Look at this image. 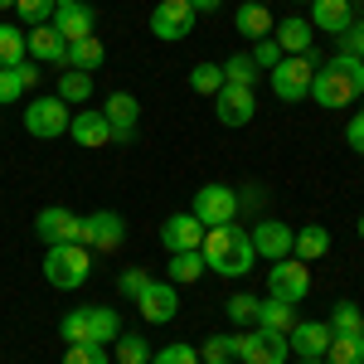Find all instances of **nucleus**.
Segmentation results:
<instances>
[{"label": "nucleus", "instance_id": "nucleus-27", "mask_svg": "<svg viewBox=\"0 0 364 364\" xmlns=\"http://www.w3.org/2000/svg\"><path fill=\"white\" fill-rule=\"evenodd\" d=\"M87 336H92V345H112V340L122 336L117 311L112 306H87Z\"/></svg>", "mask_w": 364, "mask_h": 364}, {"label": "nucleus", "instance_id": "nucleus-35", "mask_svg": "<svg viewBox=\"0 0 364 364\" xmlns=\"http://www.w3.org/2000/svg\"><path fill=\"white\" fill-rule=\"evenodd\" d=\"M190 87H195L199 97H214V92L224 87V68H219V63H195V68H190Z\"/></svg>", "mask_w": 364, "mask_h": 364}, {"label": "nucleus", "instance_id": "nucleus-10", "mask_svg": "<svg viewBox=\"0 0 364 364\" xmlns=\"http://www.w3.org/2000/svg\"><path fill=\"white\" fill-rule=\"evenodd\" d=\"M34 233H39V243H44V248H58V243H78V238H83V219H78L73 209H63V204H49V209H39V219H34Z\"/></svg>", "mask_w": 364, "mask_h": 364}, {"label": "nucleus", "instance_id": "nucleus-51", "mask_svg": "<svg viewBox=\"0 0 364 364\" xmlns=\"http://www.w3.org/2000/svg\"><path fill=\"white\" fill-rule=\"evenodd\" d=\"M360 238H364V214H360Z\"/></svg>", "mask_w": 364, "mask_h": 364}, {"label": "nucleus", "instance_id": "nucleus-36", "mask_svg": "<svg viewBox=\"0 0 364 364\" xmlns=\"http://www.w3.org/2000/svg\"><path fill=\"white\" fill-rule=\"evenodd\" d=\"M233 336H209L199 345V364H233Z\"/></svg>", "mask_w": 364, "mask_h": 364}, {"label": "nucleus", "instance_id": "nucleus-32", "mask_svg": "<svg viewBox=\"0 0 364 364\" xmlns=\"http://www.w3.org/2000/svg\"><path fill=\"white\" fill-rule=\"evenodd\" d=\"M331 331L336 336H364V311H360V301H336L331 306Z\"/></svg>", "mask_w": 364, "mask_h": 364}, {"label": "nucleus", "instance_id": "nucleus-43", "mask_svg": "<svg viewBox=\"0 0 364 364\" xmlns=\"http://www.w3.org/2000/svg\"><path fill=\"white\" fill-rule=\"evenodd\" d=\"M63 364H112V355H107V345H68Z\"/></svg>", "mask_w": 364, "mask_h": 364}, {"label": "nucleus", "instance_id": "nucleus-17", "mask_svg": "<svg viewBox=\"0 0 364 364\" xmlns=\"http://www.w3.org/2000/svg\"><path fill=\"white\" fill-rule=\"evenodd\" d=\"M102 117L112 122V141H117V146H132V141H136L141 102L132 97V92H112V97H107V107H102Z\"/></svg>", "mask_w": 364, "mask_h": 364}, {"label": "nucleus", "instance_id": "nucleus-20", "mask_svg": "<svg viewBox=\"0 0 364 364\" xmlns=\"http://www.w3.org/2000/svg\"><path fill=\"white\" fill-rule=\"evenodd\" d=\"M68 136H73V146H87V151L112 146V122L97 112V107H78V117L68 122Z\"/></svg>", "mask_w": 364, "mask_h": 364}, {"label": "nucleus", "instance_id": "nucleus-2", "mask_svg": "<svg viewBox=\"0 0 364 364\" xmlns=\"http://www.w3.org/2000/svg\"><path fill=\"white\" fill-rule=\"evenodd\" d=\"M87 277H92V252H87L83 243L44 248V282H49V287H58V291H78Z\"/></svg>", "mask_w": 364, "mask_h": 364}, {"label": "nucleus", "instance_id": "nucleus-55", "mask_svg": "<svg viewBox=\"0 0 364 364\" xmlns=\"http://www.w3.org/2000/svg\"><path fill=\"white\" fill-rule=\"evenodd\" d=\"M360 5H364V0H360Z\"/></svg>", "mask_w": 364, "mask_h": 364}, {"label": "nucleus", "instance_id": "nucleus-3", "mask_svg": "<svg viewBox=\"0 0 364 364\" xmlns=\"http://www.w3.org/2000/svg\"><path fill=\"white\" fill-rule=\"evenodd\" d=\"M316 68H326L321 54H287L277 68H272V97H277V102H301V97H311Z\"/></svg>", "mask_w": 364, "mask_h": 364}, {"label": "nucleus", "instance_id": "nucleus-23", "mask_svg": "<svg viewBox=\"0 0 364 364\" xmlns=\"http://www.w3.org/2000/svg\"><path fill=\"white\" fill-rule=\"evenodd\" d=\"M311 20H301V15H287V20H277V29H272V39L282 44V54H311Z\"/></svg>", "mask_w": 364, "mask_h": 364}, {"label": "nucleus", "instance_id": "nucleus-6", "mask_svg": "<svg viewBox=\"0 0 364 364\" xmlns=\"http://www.w3.org/2000/svg\"><path fill=\"white\" fill-rule=\"evenodd\" d=\"M267 296L301 306V301L311 296V262H301V257H282V262H272V272H267Z\"/></svg>", "mask_w": 364, "mask_h": 364}, {"label": "nucleus", "instance_id": "nucleus-1", "mask_svg": "<svg viewBox=\"0 0 364 364\" xmlns=\"http://www.w3.org/2000/svg\"><path fill=\"white\" fill-rule=\"evenodd\" d=\"M199 252H204V267L209 272H219V277H248L252 262H257V252H252V238L243 233L238 224H219V228H204V243H199Z\"/></svg>", "mask_w": 364, "mask_h": 364}, {"label": "nucleus", "instance_id": "nucleus-26", "mask_svg": "<svg viewBox=\"0 0 364 364\" xmlns=\"http://www.w3.org/2000/svg\"><path fill=\"white\" fill-rule=\"evenodd\" d=\"M102 58H107L102 39H97V34H87V39H73V44H68V58H63V68L92 73V68H102Z\"/></svg>", "mask_w": 364, "mask_h": 364}, {"label": "nucleus", "instance_id": "nucleus-48", "mask_svg": "<svg viewBox=\"0 0 364 364\" xmlns=\"http://www.w3.org/2000/svg\"><path fill=\"white\" fill-rule=\"evenodd\" d=\"M195 5V15H214V10H224V0H190Z\"/></svg>", "mask_w": 364, "mask_h": 364}, {"label": "nucleus", "instance_id": "nucleus-18", "mask_svg": "<svg viewBox=\"0 0 364 364\" xmlns=\"http://www.w3.org/2000/svg\"><path fill=\"white\" fill-rule=\"evenodd\" d=\"M25 49H29L34 63L63 68V58H68V39H63L54 25H34V29H25Z\"/></svg>", "mask_w": 364, "mask_h": 364}, {"label": "nucleus", "instance_id": "nucleus-21", "mask_svg": "<svg viewBox=\"0 0 364 364\" xmlns=\"http://www.w3.org/2000/svg\"><path fill=\"white\" fill-rule=\"evenodd\" d=\"M355 20H360L355 0H311V29H321V34H336L340 39Z\"/></svg>", "mask_w": 364, "mask_h": 364}, {"label": "nucleus", "instance_id": "nucleus-52", "mask_svg": "<svg viewBox=\"0 0 364 364\" xmlns=\"http://www.w3.org/2000/svg\"><path fill=\"white\" fill-rule=\"evenodd\" d=\"M296 5H311V0H296Z\"/></svg>", "mask_w": 364, "mask_h": 364}, {"label": "nucleus", "instance_id": "nucleus-5", "mask_svg": "<svg viewBox=\"0 0 364 364\" xmlns=\"http://www.w3.org/2000/svg\"><path fill=\"white\" fill-rule=\"evenodd\" d=\"M233 355H238V364H287L291 345L277 331H238L233 336Z\"/></svg>", "mask_w": 364, "mask_h": 364}, {"label": "nucleus", "instance_id": "nucleus-33", "mask_svg": "<svg viewBox=\"0 0 364 364\" xmlns=\"http://www.w3.org/2000/svg\"><path fill=\"white\" fill-rule=\"evenodd\" d=\"M326 364H364V336H336L326 350Z\"/></svg>", "mask_w": 364, "mask_h": 364}, {"label": "nucleus", "instance_id": "nucleus-11", "mask_svg": "<svg viewBox=\"0 0 364 364\" xmlns=\"http://www.w3.org/2000/svg\"><path fill=\"white\" fill-rule=\"evenodd\" d=\"M214 117H219V127H248L257 117V92L238 87V83H224L214 92Z\"/></svg>", "mask_w": 364, "mask_h": 364}, {"label": "nucleus", "instance_id": "nucleus-44", "mask_svg": "<svg viewBox=\"0 0 364 364\" xmlns=\"http://www.w3.org/2000/svg\"><path fill=\"white\" fill-rule=\"evenodd\" d=\"M156 364H199V350H195V345H180V340H175V345H166V350L156 355Z\"/></svg>", "mask_w": 364, "mask_h": 364}, {"label": "nucleus", "instance_id": "nucleus-31", "mask_svg": "<svg viewBox=\"0 0 364 364\" xmlns=\"http://www.w3.org/2000/svg\"><path fill=\"white\" fill-rule=\"evenodd\" d=\"M107 350H117V364H151V340L136 331H122Z\"/></svg>", "mask_w": 364, "mask_h": 364}, {"label": "nucleus", "instance_id": "nucleus-9", "mask_svg": "<svg viewBox=\"0 0 364 364\" xmlns=\"http://www.w3.org/2000/svg\"><path fill=\"white\" fill-rule=\"evenodd\" d=\"M190 29H195V5H190V0H161V5L151 10V34H156L161 44H180Z\"/></svg>", "mask_w": 364, "mask_h": 364}, {"label": "nucleus", "instance_id": "nucleus-14", "mask_svg": "<svg viewBox=\"0 0 364 364\" xmlns=\"http://www.w3.org/2000/svg\"><path fill=\"white\" fill-rule=\"evenodd\" d=\"M248 238H252V252H257V257L282 262V257H291V238H296V228L282 224V219H257Z\"/></svg>", "mask_w": 364, "mask_h": 364}, {"label": "nucleus", "instance_id": "nucleus-46", "mask_svg": "<svg viewBox=\"0 0 364 364\" xmlns=\"http://www.w3.org/2000/svg\"><path fill=\"white\" fill-rule=\"evenodd\" d=\"M331 68H336V73H345V78H355V83L364 87V58H355V54H336V58H331Z\"/></svg>", "mask_w": 364, "mask_h": 364}, {"label": "nucleus", "instance_id": "nucleus-41", "mask_svg": "<svg viewBox=\"0 0 364 364\" xmlns=\"http://www.w3.org/2000/svg\"><path fill=\"white\" fill-rule=\"evenodd\" d=\"M282 44L277 39H272V34H267V39H257V44H252V63H257V68H262V73H272V68H277L282 63Z\"/></svg>", "mask_w": 364, "mask_h": 364}, {"label": "nucleus", "instance_id": "nucleus-15", "mask_svg": "<svg viewBox=\"0 0 364 364\" xmlns=\"http://www.w3.org/2000/svg\"><path fill=\"white\" fill-rule=\"evenodd\" d=\"M49 25L73 44V39L97 34V15H92V5H83V0H54V20H49Z\"/></svg>", "mask_w": 364, "mask_h": 364}, {"label": "nucleus", "instance_id": "nucleus-42", "mask_svg": "<svg viewBox=\"0 0 364 364\" xmlns=\"http://www.w3.org/2000/svg\"><path fill=\"white\" fill-rule=\"evenodd\" d=\"M29 87L20 78V68H0V107H10V102H20Z\"/></svg>", "mask_w": 364, "mask_h": 364}, {"label": "nucleus", "instance_id": "nucleus-38", "mask_svg": "<svg viewBox=\"0 0 364 364\" xmlns=\"http://www.w3.org/2000/svg\"><path fill=\"white\" fill-rule=\"evenodd\" d=\"M58 336L68 340V345H92V336H87V306L83 311H68V316L58 321Z\"/></svg>", "mask_w": 364, "mask_h": 364}, {"label": "nucleus", "instance_id": "nucleus-47", "mask_svg": "<svg viewBox=\"0 0 364 364\" xmlns=\"http://www.w3.org/2000/svg\"><path fill=\"white\" fill-rule=\"evenodd\" d=\"M345 141H350V151H355V156H364V112L350 117V127H345Z\"/></svg>", "mask_w": 364, "mask_h": 364}, {"label": "nucleus", "instance_id": "nucleus-53", "mask_svg": "<svg viewBox=\"0 0 364 364\" xmlns=\"http://www.w3.org/2000/svg\"><path fill=\"white\" fill-rule=\"evenodd\" d=\"M257 5H267V0H257Z\"/></svg>", "mask_w": 364, "mask_h": 364}, {"label": "nucleus", "instance_id": "nucleus-12", "mask_svg": "<svg viewBox=\"0 0 364 364\" xmlns=\"http://www.w3.org/2000/svg\"><path fill=\"white\" fill-rule=\"evenodd\" d=\"M355 97H360V83H355V78L336 73L331 63L316 68V78H311V102H316V107H350Z\"/></svg>", "mask_w": 364, "mask_h": 364}, {"label": "nucleus", "instance_id": "nucleus-25", "mask_svg": "<svg viewBox=\"0 0 364 364\" xmlns=\"http://www.w3.org/2000/svg\"><path fill=\"white\" fill-rule=\"evenodd\" d=\"M301 316H296V306L291 301H277V296H267V301H257V331H277V336H287L291 326H296Z\"/></svg>", "mask_w": 364, "mask_h": 364}, {"label": "nucleus", "instance_id": "nucleus-7", "mask_svg": "<svg viewBox=\"0 0 364 364\" xmlns=\"http://www.w3.org/2000/svg\"><path fill=\"white\" fill-rule=\"evenodd\" d=\"M190 214H195L204 228L233 224V219H238V190H233V185H199Z\"/></svg>", "mask_w": 364, "mask_h": 364}, {"label": "nucleus", "instance_id": "nucleus-45", "mask_svg": "<svg viewBox=\"0 0 364 364\" xmlns=\"http://www.w3.org/2000/svg\"><path fill=\"white\" fill-rule=\"evenodd\" d=\"M340 54H355V58H364V15L355 20V25L340 34Z\"/></svg>", "mask_w": 364, "mask_h": 364}, {"label": "nucleus", "instance_id": "nucleus-24", "mask_svg": "<svg viewBox=\"0 0 364 364\" xmlns=\"http://www.w3.org/2000/svg\"><path fill=\"white\" fill-rule=\"evenodd\" d=\"M326 252H331V228H326V224L296 228V238H291V257H301V262H321Z\"/></svg>", "mask_w": 364, "mask_h": 364}, {"label": "nucleus", "instance_id": "nucleus-40", "mask_svg": "<svg viewBox=\"0 0 364 364\" xmlns=\"http://www.w3.org/2000/svg\"><path fill=\"white\" fill-rule=\"evenodd\" d=\"M146 287H151V272H146V267H127V272L117 277V296H122V301H136Z\"/></svg>", "mask_w": 364, "mask_h": 364}, {"label": "nucleus", "instance_id": "nucleus-13", "mask_svg": "<svg viewBox=\"0 0 364 364\" xmlns=\"http://www.w3.org/2000/svg\"><path fill=\"white\" fill-rule=\"evenodd\" d=\"M331 340H336L331 321H296V326L287 331V345H291L296 360H326Z\"/></svg>", "mask_w": 364, "mask_h": 364}, {"label": "nucleus", "instance_id": "nucleus-29", "mask_svg": "<svg viewBox=\"0 0 364 364\" xmlns=\"http://www.w3.org/2000/svg\"><path fill=\"white\" fill-rule=\"evenodd\" d=\"M29 49H25V25H5L0 20V68H15L25 63Z\"/></svg>", "mask_w": 364, "mask_h": 364}, {"label": "nucleus", "instance_id": "nucleus-49", "mask_svg": "<svg viewBox=\"0 0 364 364\" xmlns=\"http://www.w3.org/2000/svg\"><path fill=\"white\" fill-rule=\"evenodd\" d=\"M0 10H15V0H0Z\"/></svg>", "mask_w": 364, "mask_h": 364}, {"label": "nucleus", "instance_id": "nucleus-4", "mask_svg": "<svg viewBox=\"0 0 364 364\" xmlns=\"http://www.w3.org/2000/svg\"><path fill=\"white\" fill-rule=\"evenodd\" d=\"M68 122H73V112H68V102L58 97V92H49V97H34L25 107V132L39 141H58L68 136Z\"/></svg>", "mask_w": 364, "mask_h": 364}, {"label": "nucleus", "instance_id": "nucleus-8", "mask_svg": "<svg viewBox=\"0 0 364 364\" xmlns=\"http://www.w3.org/2000/svg\"><path fill=\"white\" fill-rule=\"evenodd\" d=\"M87 252H117L127 243V219L112 214V209H97V214H83V238H78Z\"/></svg>", "mask_w": 364, "mask_h": 364}, {"label": "nucleus", "instance_id": "nucleus-30", "mask_svg": "<svg viewBox=\"0 0 364 364\" xmlns=\"http://www.w3.org/2000/svg\"><path fill=\"white\" fill-rule=\"evenodd\" d=\"M204 272H209V267H204V252H170V282H175V287H190V282H199L204 277Z\"/></svg>", "mask_w": 364, "mask_h": 364}, {"label": "nucleus", "instance_id": "nucleus-19", "mask_svg": "<svg viewBox=\"0 0 364 364\" xmlns=\"http://www.w3.org/2000/svg\"><path fill=\"white\" fill-rule=\"evenodd\" d=\"M199 243H204V224L195 214H170L161 224V248L166 252H195Z\"/></svg>", "mask_w": 364, "mask_h": 364}, {"label": "nucleus", "instance_id": "nucleus-34", "mask_svg": "<svg viewBox=\"0 0 364 364\" xmlns=\"http://www.w3.org/2000/svg\"><path fill=\"white\" fill-rule=\"evenodd\" d=\"M219 68H224V83H238V87H252L257 73H262V68L252 63V54H233V58H224Z\"/></svg>", "mask_w": 364, "mask_h": 364}, {"label": "nucleus", "instance_id": "nucleus-28", "mask_svg": "<svg viewBox=\"0 0 364 364\" xmlns=\"http://www.w3.org/2000/svg\"><path fill=\"white\" fill-rule=\"evenodd\" d=\"M58 97H63L68 107H83L87 97H92V73H78V68H63V73H58Z\"/></svg>", "mask_w": 364, "mask_h": 364}, {"label": "nucleus", "instance_id": "nucleus-37", "mask_svg": "<svg viewBox=\"0 0 364 364\" xmlns=\"http://www.w3.org/2000/svg\"><path fill=\"white\" fill-rule=\"evenodd\" d=\"M257 301H262V296H248V291L228 296V301H224L228 321H233V326H252V321H257Z\"/></svg>", "mask_w": 364, "mask_h": 364}, {"label": "nucleus", "instance_id": "nucleus-22", "mask_svg": "<svg viewBox=\"0 0 364 364\" xmlns=\"http://www.w3.org/2000/svg\"><path fill=\"white\" fill-rule=\"evenodd\" d=\"M233 29H238V34H243V39H252V44H257V39H267V34H272V10H267V5H257V0H243V5H238V10H233Z\"/></svg>", "mask_w": 364, "mask_h": 364}, {"label": "nucleus", "instance_id": "nucleus-54", "mask_svg": "<svg viewBox=\"0 0 364 364\" xmlns=\"http://www.w3.org/2000/svg\"><path fill=\"white\" fill-rule=\"evenodd\" d=\"M360 97H364V87H360Z\"/></svg>", "mask_w": 364, "mask_h": 364}, {"label": "nucleus", "instance_id": "nucleus-16", "mask_svg": "<svg viewBox=\"0 0 364 364\" xmlns=\"http://www.w3.org/2000/svg\"><path fill=\"white\" fill-rule=\"evenodd\" d=\"M141 316L151 321V326H166V321H175L180 316V291H175V282H156L151 277V287L136 296Z\"/></svg>", "mask_w": 364, "mask_h": 364}, {"label": "nucleus", "instance_id": "nucleus-50", "mask_svg": "<svg viewBox=\"0 0 364 364\" xmlns=\"http://www.w3.org/2000/svg\"><path fill=\"white\" fill-rule=\"evenodd\" d=\"M296 364H326V360H296Z\"/></svg>", "mask_w": 364, "mask_h": 364}, {"label": "nucleus", "instance_id": "nucleus-39", "mask_svg": "<svg viewBox=\"0 0 364 364\" xmlns=\"http://www.w3.org/2000/svg\"><path fill=\"white\" fill-rule=\"evenodd\" d=\"M15 15L25 20V29L49 25V20H54V0H15Z\"/></svg>", "mask_w": 364, "mask_h": 364}]
</instances>
